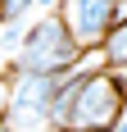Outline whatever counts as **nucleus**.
Returning a JSON list of instances; mask_svg holds the SVG:
<instances>
[{
	"instance_id": "7ed1b4c3",
	"label": "nucleus",
	"mask_w": 127,
	"mask_h": 132,
	"mask_svg": "<svg viewBox=\"0 0 127 132\" xmlns=\"http://www.w3.org/2000/svg\"><path fill=\"white\" fill-rule=\"evenodd\" d=\"M55 14H59L63 32L73 37L77 50H95L104 41V32L114 27V18H123L118 14V0H59Z\"/></svg>"
},
{
	"instance_id": "6e6552de",
	"label": "nucleus",
	"mask_w": 127,
	"mask_h": 132,
	"mask_svg": "<svg viewBox=\"0 0 127 132\" xmlns=\"http://www.w3.org/2000/svg\"><path fill=\"white\" fill-rule=\"evenodd\" d=\"M55 5H59V0H37V9H50V14H55Z\"/></svg>"
},
{
	"instance_id": "423d86ee",
	"label": "nucleus",
	"mask_w": 127,
	"mask_h": 132,
	"mask_svg": "<svg viewBox=\"0 0 127 132\" xmlns=\"http://www.w3.org/2000/svg\"><path fill=\"white\" fill-rule=\"evenodd\" d=\"M23 32H27V23H5V27H0V55H5V64L14 59V50H18Z\"/></svg>"
},
{
	"instance_id": "39448f33",
	"label": "nucleus",
	"mask_w": 127,
	"mask_h": 132,
	"mask_svg": "<svg viewBox=\"0 0 127 132\" xmlns=\"http://www.w3.org/2000/svg\"><path fill=\"white\" fill-rule=\"evenodd\" d=\"M32 9H37V0H0V27L5 23H27Z\"/></svg>"
},
{
	"instance_id": "20e7f679",
	"label": "nucleus",
	"mask_w": 127,
	"mask_h": 132,
	"mask_svg": "<svg viewBox=\"0 0 127 132\" xmlns=\"http://www.w3.org/2000/svg\"><path fill=\"white\" fill-rule=\"evenodd\" d=\"M95 55H100V68L123 73V78H127V14L114 18V27L104 32V41L95 46Z\"/></svg>"
},
{
	"instance_id": "1a4fd4ad",
	"label": "nucleus",
	"mask_w": 127,
	"mask_h": 132,
	"mask_svg": "<svg viewBox=\"0 0 127 132\" xmlns=\"http://www.w3.org/2000/svg\"><path fill=\"white\" fill-rule=\"evenodd\" d=\"M0 68H5V55H0Z\"/></svg>"
},
{
	"instance_id": "0eeeda50",
	"label": "nucleus",
	"mask_w": 127,
	"mask_h": 132,
	"mask_svg": "<svg viewBox=\"0 0 127 132\" xmlns=\"http://www.w3.org/2000/svg\"><path fill=\"white\" fill-rule=\"evenodd\" d=\"M104 132H127V105H123V114H118V119L109 123V128H104Z\"/></svg>"
},
{
	"instance_id": "f257e3e1",
	"label": "nucleus",
	"mask_w": 127,
	"mask_h": 132,
	"mask_svg": "<svg viewBox=\"0 0 127 132\" xmlns=\"http://www.w3.org/2000/svg\"><path fill=\"white\" fill-rule=\"evenodd\" d=\"M82 55H86V50L73 46V37H68L63 23H59V14H46V18H37V23H27L23 41H18V50H14V59L5 68L59 78V73H68L73 64H82Z\"/></svg>"
},
{
	"instance_id": "f03ea898",
	"label": "nucleus",
	"mask_w": 127,
	"mask_h": 132,
	"mask_svg": "<svg viewBox=\"0 0 127 132\" xmlns=\"http://www.w3.org/2000/svg\"><path fill=\"white\" fill-rule=\"evenodd\" d=\"M127 105V82L123 73H109V68H91L82 87L73 96V109H68V119H63L59 132H104L109 123L123 114Z\"/></svg>"
},
{
	"instance_id": "9d476101",
	"label": "nucleus",
	"mask_w": 127,
	"mask_h": 132,
	"mask_svg": "<svg viewBox=\"0 0 127 132\" xmlns=\"http://www.w3.org/2000/svg\"><path fill=\"white\" fill-rule=\"evenodd\" d=\"M0 132H9V128H5V123H0Z\"/></svg>"
}]
</instances>
